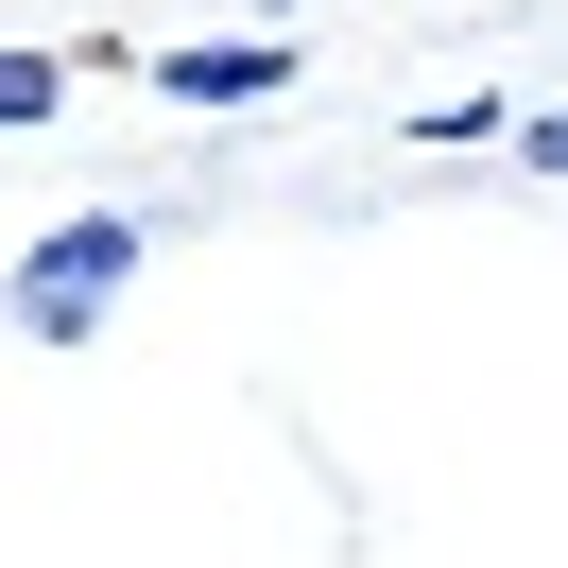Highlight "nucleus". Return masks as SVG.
I'll return each mask as SVG.
<instances>
[{"label": "nucleus", "instance_id": "f257e3e1", "mask_svg": "<svg viewBox=\"0 0 568 568\" xmlns=\"http://www.w3.org/2000/svg\"><path fill=\"white\" fill-rule=\"evenodd\" d=\"M121 276H139V207H87V224H52V242L18 258V327H36V345H87V327L121 311Z\"/></svg>", "mask_w": 568, "mask_h": 568}, {"label": "nucleus", "instance_id": "f03ea898", "mask_svg": "<svg viewBox=\"0 0 568 568\" xmlns=\"http://www.w3.org/2000/svg\"><path fill=\"white\" fill-rule=\"evenodd\" d=\"M155 87H173L190 121H207V104H276V87H293V36H207V52H155Z\"/></svg>", "mask_w": 568, "mask_h": 568}, {"label": "nucleus", "instance_id": "7ed1b4c3", "mask_svg": "<svg viewBox=\"0 0 568 568\" xmlns=\"http://www.w3.org/2000/svg\"><path fill=\"white\" fill-rule=\"evenodd\" d=\"M36 121H70V70H52V52H18V36H0V139H36Z\"/></svg>", "mask_w": 568, "mask_h": 568}, {"label": "nucleus", "instance_id": "20e7f679", "mask_svg": "<svg viewBox=\"0 0 568 568\" xmlns=\"http://www.w3.org/2000/svg\"><path fill=\"white\" fill-rule=\"evenodd\" d=\"M517 155H534V173H568V121H517Z\"/></svg>", "mask_w": 568, "mask_h": 568}]
</instances>
